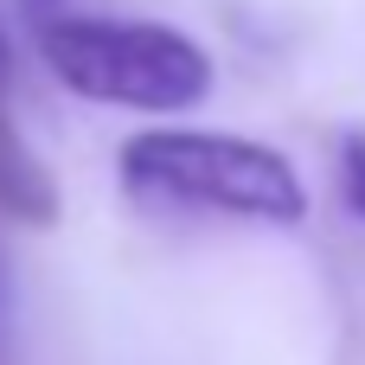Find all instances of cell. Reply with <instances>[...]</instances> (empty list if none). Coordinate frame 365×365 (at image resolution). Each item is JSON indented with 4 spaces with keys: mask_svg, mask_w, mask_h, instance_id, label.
Masks as SVG:
<instances>
[{
    "mask_svg": "<svg viewBox=\"0 0 365 365\" xmlns=\"http://www.w3.org/2000/svg\"><path fill=\"white\" fill-rule=\"evenodd\" d=\"M45 71L83 96L141 115H180L212 96V51L160 19H103V13H38Z\"/></svg>",
    "mask_w": 365,
    "mask_h": 365,
    "instance_id": "cell-1",
    "label": "cell"
},
{
    "mask_svg": "<svg viewBox=\"0 0 365 365\" xmlns=\"http://www.w3.org/2000/svg\"><path fill=\"white\" fill-rule=\"evenodd\" d=\"M122 173L141 192H160L173 205L257 218V225H302L308 186L289 167V154L250 141V135H212V128H141L122 141Z\"/></svg>",
    "mask_w": 365,
    "mask_h": 365,
    "instance_id": "cell-2",
    "label": "cell"
},
{
    "mask_svg": "<svg viewBox=\"0 0 365 365\" xmlns=\"http://www.w3.org/2000/svg\"><path fill=\"white\" fill-rule=\"evenodd\" d=\"M64 212L58 199V180L45 173V160L19 141V128L6 122V103H0V218L13 225H32V231H51Z\"/></svg>",
    "mask_w": 365,
    "mask_h": 365,
    "instance_id": "cell-3",
    "label": "cell"
},
{
    "mask_svg": "<svg viewBox=\"0 0 365 365\" xmlns=\"http://www.w3.org/2000/svg\"><path fill=\"white\" fill-rule=\"evenodd\" d=\"M340 192H346L353 218H365V128H353L340 141Z\"/></svg>",
    "mask_w": 365,
    "mask_h": 365,
    "instance_id": "cell-4",
    "label": "cell"
},
{
    "mask_svg": "<svg viewBox=\"0 0 365 365\" xmlns=\"http://www.w3.org/2000/svg\"><path fill=\"white\" fill-rule=\"evenodd\" d=\"M0 365H19V314H13V276L0 257Z\"/></svg>",
    "mask_w": 365,
    "mask_h": 365,
    "instance_id": "cell-5",
    "label": "cell"
},
{
    "mask_svg": "<svg viewBox=\"0 0 365 365\" xmlns=\"http://www.w3.org/2000/svg\"><path fill=\"white\" fill-rule=\"evenodd\" d=\"M6 90H13V38L0 26V103H6Z\"/></svg>",
    "mask_w": 365,
    "mask_h": 365,
    "instance_id": "cell-6",
    "label": "cell"
}]
</instances>
